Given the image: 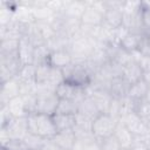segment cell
<instances>
[{
    "instance_id": "cell-1",
    "label": "cell",
    "mask_w": 150,
    "mask_h": 150,
    "mask_svg": "<svg viewBox=\"0 0 150 150\" xmlns=\"http://www.w3.org/2000/svg\"><path fill=\"white\" fill-rule=\"evenodd\" d=\"M107 9L105 1H90L87 2V7L83 11L80 22V33L87 35L93 28L100 27L103 23V14Z\"/></svg>"
},
{
    "instance_id": "cell-2",
    "label": "cell",
    "mask_w": 150,
    "mask_h": 150,
    "mask_svg": "<svg viewBox=\"0 0 150 150\" xmlns=\"http://www.w3.org/2000/svg\"><path fill=\"white\" fill-rule=\"evenodd\" d=\"M28 132L38 135L45 139H52L57 132L53 116L33 112L27 116Z\"/></svg>"
},
{
    "instance_id": "cell-3",
    "label": "cell",
    "mask_w": 150,
    "mask_h": 150,
    "mask_svg": "<svg viewBox=\"0 0 150 150\" xmlns=\"http://www.w3.org/2000/svg\"><path fill=\"white\" fill-rule=\"evenodd\" d=\"M62 73L64 81L82 88L88 87L93 80V71L87 66V61L73 62L71 64L62 69Z\"/></svg>"
},
{
    "instance_id": "cell-4",
    "label": "cell",
    "mask_w": 150,
    "mask_h": 150,
    "mask_svg": "<svg viewBox=\"0 0 150 150\" xmlns=\"http://www.w3.org/2000/svg\"><path fill=\"white\" fill-rule=\"evenodd\" d=\"M27 134V117H13L5 125L1 127V145L8 142L9 139H23Z\"/></svg>"
},
{
    "instance_id": "cell-5",
    "label": "cell",
    "mask_w": 150,
    "mask_h": 150,
    "mask_svg": "<svg viewBox=\"0 0 150 150\" xmlns=\"http://www.w3.org/2000/svg\"><path fill=\"white\" fill-rule=\"evenodd\" d=\"M118 121L108 114H100L91 122V134L96 141H101L114 135Z\"/></svg>"
},
{
    "instance_id": "cell-6",
    "label": "cell",
    "mask_w": 150,
    "mask_h": 150,
    "mask_svg": "<svg viewBox=\"0 0 150 150\" xmlns=\"http://www.w3.org/2000/svg\"><path fill=\"white\" fill-rule=\"evenodd\" d=\"M118 122H121L135 137L149 135L148 124H146L135 111L123 115V116L118 120Z\"/></svg>"
},
{
    "instance_id": "cell-7",
    "label": "cell",
    "mask_w": 150,
    "mask_h": 150,
    "mask_svg": "<svg viewBox=\"0 0 150 150\" xmlns=\"http://www.w3.org/2000/svg\"><path fill=\"white\" fill-rule=\"evenodd\" d=\"M59 102H60V98L56 96L55 93L40 94V95H38V98H36L35 112L53 116L56 112Z\"/></svg>"
},
{
    "instance_id": "cell-8",
    "label": "cell",
    "mask_w": 150,
    "mask_h": 150,
    "mask_svg": "<svg viewBox=\"0 0 150 150\" xmlns=\"http://www.w3.org/2000/svg\"><path fill=\"white\" fill-rule=\"evenodd\" d=\"M55 94L60 100H74L80 103V101L86 96V89L63 81L56 87Z\"/></svg>"
},
{
    "instance_id": "cell-9",
    "label": "cell",
    "mask_w": 150,
    "mask_h": 150,
    "mask_svg": "<svg viewBox=\"0 0 150 150\" xmlns=\"http://www.w3.org/2000/svg\"><path fill=\"white\" fill-rule=\"evenodd\" d=\"M74 62V59L69 52V49H56V50H52L48 59H47V63L55 69H64L66 67H68L69 64H71Z\"/></svg>"
},
{
    "instance_id": "cell-10",
    "label": "cell",
    "mask_w": 150,
    "mask_h": 150,
    "mask_svg": "<svg viewBox=\"0 0 150 150\" xmlns=\"http://www.w3.org/2000/svg\"><path fill=\"white\" fill-rule=\"evenodd\" d=\"M16 96H20V81L18 77L0 83V105L6 104Z\"/></svg>"
},
{
    "instance_id": "cell-11",
    "label": "cell",
    "mask_w": 150,
    "mask_h": 150,
    "mask_svg": "<svg viewBox=\"0 0 150 150\" xmlns=\"http://www.w3.org/2000/svg\"><path fill=\"white\" fill-rule=\"evenodd\" d=\"M50 141L56 146H59L61 150H73V148L77 141V137H76L74 129H70V130L57 131Z\"/></svg>"
},
{
    "instance_id": "cell-12",
    "label": "cell",
    "mask_w": 150,
    "mask_h": 150,
    "mask_svg": "<svg viewBox=\"0 0 150 150\" xmlns=\"http://www.w3.org/2000/svg\"><path fill=\"white\" fill-rule=\"evenodd\" d=\"M143 39H144V32L143 33H137V32H129L120 42H118V46L132 54V53H136L141 48V45L143 42Z\"/></svg>"
},
{
    "instance_id": "cell-13",
    "label": "cell",
    "mask_w": 150,
    "mask_h": 150,
    "mask_svg": "<svg viewBox=\"0 0 150 150\" xmlns=\"http://www.w3.org/2000/svg\"><path fill=\"white\" fill-rule=\"evenodd\" d=\"M143 69L141 67V64L137 61H131L129 63H127L125 66L122 67V74L121 77L130 86L139 80L143 79Z\"/></svg>"
},
{
    "instance_id": "cell-14",
    "label": "cell",
    "mask_w": 150,
    "mask_h": 150,
    "mask_svg": "<svg viewBox=\"0 0 150 150\" xmlns=\"http://www.w3.org/2000/svg\"><path fill=\"white\" fill-rule=\"evenodd\" d=\"M77 114H80V115H82V116H84V117H87V118L93 121L102 112L100 111V109H98L97 104L95 103V101L90 96L86 95L79 103V112Z\"/></svg>"
},
{
    "instance_id": "cell-15",
    "label": "cell",
    "mask_w": 150,
    "mask_h": 150,
    "mask_svg": "<svg viewBox=\"0 0 150 150\" xmlns=\"http://www.w3.org/2000/svg\"><path fill=\"white\" fill-rule=\"evenodd\" d=\"M34 49H35V46L30 41V39L28 36H23L20 40V46H19L18 55H19V59H20L22 64L33 63Z\"/></svg>"
},
{
    "instance_id": "cell-16",
    "label": "cell",
    "mask_w": 150,
    "mask_h": 150,
    "mask_svg": "<svg viewBox=\"0 0 150 150\" xmlns=\"http://www.w3.org/2000/svg\"><path fill=\"white\" fill-rule=\"evenodd\" d=\"M149 86L150 84L144 79H142V80H139V81H137V82H135V83H132V84L129 86L127 96L130 97L131 100H134L135 102L142 101L145 97V94L148 91Z\"/></svg>"
},
{
    "instance_id": "cell-17",
    "label": "cell",
    "mask_w": 150,
    "mask_h": 150,
    "mask_svg": "<svg viewBox=\"0 0 150 150\" xmlns=\"http://www.w3.org/2000/svg\"><path fill=\"white\" fill-rule=\"evenodd\" d=\"M53 121L55 123L57 131L70 130V129H74L76 125V115L55 114L53 115Z\"/></svg>"
},
{
    "instance_id": "cell-18",
    "label": "cell",
    "mask_w": 150,
    "mask_h": 150,
    "mask_svg": "<svg viewBox=\"0 0 150 150\" xmlns=\"http://www.w3.org/2000/svg\"><path fill=\"white\" fill-rule=\"evenodd\" d=\"M114 136L120 142L122 149H130L131 145H132V143H134V139H135V136L121 122L117 123V127L115 129Z\"/></svg>"
},
{
    "instance_id": "cell-19",
    "label": "cell",
    "mask_w": 150,
    "mask_h": 150,
    "mask_svg": "<svg viewBox=\"0 0 150 150\" xmlns=\"http://www.w3.org/2000/svg\"><path fill=\"white\" fill-rule=\"evenodd\" d=\"M128 89H129V84L121 77H114L110 81V84L108 87V91L112 97L116 98H122L124 96H127L128 94Z\"/></svg>"
},
{
    "instance_id": "cell-20",
    "label": "cell",
    "mask_w": 150,
    "mask_h": 150,
    "mask_svg": "<svg viewBox=\"0 0 150 150\" xmlns=\"http://www.w3.org/2000/svg\"><path fill=\"white\" fill-rule=\"evenodd\" d=\"M2 105H6L8 108L9 112L13 117H27L28 116V112H27V109L25 105V101L21 95L12 98L9 102H7L6 104H2Z\"/></svg>"
},
{
    "instance_id": "cell-21",
    "label": "cell",
    "mask_w": 150,
    "mask_h": 150,
    "mask_svg": "<svg viewBox=\"0 0 150 150\" xmlns=\"http://www.w3.org/2000/svg\"><path fill=\"white\" fill-rule=\"evenodd\" d=\"M35 71H36V66L34 63L22 64L16 77L19 79L20 82H35Z\"/></svg>"
},
{
    "instance_id": "cell-22",
    "label": "cell",
    "mask_w": 150,
    "mask_h": 150,
    "mask_svg": "<svg viewBox=\"0 0 150 150\" xmlns=\"http://www.w3.org/2000/svg\"><path fill=\"white\" fill-rule=\"evenodd\" d=\"M79 112V102L74 100H60L55 114L76 115Z\"/></svg>"
},
{
    "instance_id": "cell-23",
    "label": "cell",
    "mask_w": 150,
    "mask_h": 150,
    "mask_svg": "<svg viewBox=\"0 0 150 150\" xmlns=\"http://www.w3.org/2000/svg\"><path fill=\"white\" fill-rule=\"evenodd\" d=\"M50 52L52 50L47 43H42V45L36 46L34 49V55H33V63L35 66L40 64V63H46Z\"/></svg>"
},
{
    "instance_id": "cell-24",
    "label": "cell",
    "mask_w": 150,
    "mask_h": 150,
    "mask_svg": "<svg viewBox=\"0 0 150 150\" xmlns=\"http://www.w3.org/2000/svg\"><path fill=\"white\" fill-rule=\"evenodd\" d=\"M53 68L46 62L36 64V71H35V82L36 83H46L49 81L52 75Z\"/></svg>"
},
{
    "instance_id": "cell-25",
    "label": "cell",
    "mask_w": 150,
    "mask_h": 150,
    "mask_svg": "<svg viewBox=\"0 0 150 150\" xmlns=\"http://www.w3.org/2000/svg\"><path fill=\"white\" fill-rule=\"evenodd\" d=\"M26 144V146L28 148V150H40L42 148V145L48 141V139H45L38 135H34L32 132H28L25 138L22 139Z\"/></svg>"
},
{
    "instance_id": "cell-26",
    "label": "cell",
    "mask_w": 150,
    "mask_h": 150,
    "mask_svg": "<svg viewBox=\"0 0 150 150\" xmlns=\"http://www.w3.org/2000/svg\"><path fill=\"white\" fill-rule=\"evenodd\" d=\"M135 112L148 124V122H150V103L146 102L145 100L138 101L136 103V108H135Z\"/></svg>"
},
{
    "instance_id": "cell-27",
    "label": "cell",
    "mask_w": 150,
    "mask_h": 150,
    "mask_svg": "<svg viewBox=\"0 0 150 150\" xmlns=\"http://www.w3.org/2000/svg\"><path fill=\"white\" fill-rule=\"evenodd\" d=\"M98 142H100L101 150H122L120 142L117 141V138L114 135H111L107 138H103Z\"/></svg>"
},
{
    "instance_id": "cell-28",
    "label": "cell",
    "mask_w": 150,
    "mask_h": 150,
    "mask_svg": "<svg viewBox=\"0 0 150 150\" xmlns=\"http://www.w3.org/2000/svg\"><path fill=\"white\" fill-rule=\"evenodd\" d=\"M130 150H150V134L145 136L135 137Z\"/></svg>"
},
{
    "instance_id": "cell-29",
    "label": "cell",
    "mask_w": 150,
    "mask_h": 150,
    "mask_svg": "<svg viewBox=\"0 0 150 150\" xmlns=\"http://www.w3.org/2000/svg\"><path fill=\"white\" fill-rule=\"evenodd\" d=\"M107 114L117 121L120 120V117H121V100L120 98H116V97L111 98Z\"/></svg>"
},
{
    "instance_id": "cell-30",
    "label": "cell",
    "mask_w": 150,
    "mask_h": 150,
    "mask_svg": "<svg viewBox=\"0 0 150 150\" xmlns=\"http://www.w3.org/2000/svg\"><path fill=\"white\" fill-rule=\"evenodd\" d=\"M141 19L143 29L148 30L150 29V8H142L141 7Z\"/></svg>"
},
{
    "instance_id": "cell-31",
    "label": "cell",
    "mask_w": 150,
    "mask_h": 150,
    "mask_svg": "<svg viewBox=\"0 0 150 150\" xmlns=\"http://www.w3.org/2000/svg\"><path fill=\"white\" fill-rule=\"evenodd\" d=\"M137 62L141 64V67L143 69V73H149L150 71V56L141 55Z\"/></svg>"
},
{
    "instance_id": "cell-32",
    "label": "cell",
    "mask_w": 150,
    "mask_h": 150,
    "mask_svg": "<svg viewBox=\"0 0 150 150\" xmlns=\"http://www.w3.org/2000/svg\"><path fill=\"white\" fill-rule=\"evenodd\" d=\"M40 150H61L59 146H56L50 139H48L43 145H42V148L40 149Z\"/></svg>"
},
{
    "instance_id": "cell-33",
    "label": "cell",
    "mask_w": 150,
    "mask_h": 150,
    "mask_svg": "<svg viewBox=\"0 0 150 150\" xmlns=\"http://www.w3.org/2000/svg\"><path fill=\"white\" fill-rule=\"evenodd\" d=\"M84 150H101V146H100V142L98 141H93V142H90L87 146H86V149Z\"/></svg>"
},
{
    "instance_id": "cell-34",
    "label": "cell",
    "mask_w": 150,
    "mask_h": 150,
    "mask_svg": "<svg viewBox=\"0 0 150 150\" xmlns=\"http://www.w3.org/2000/svg\"><path fill=\"white\" fill-rule=\"evenodd\" d=\"M144 38H145V40H146L148 45L150 46V29H148V30H144Z\"/></svg>"
},
{
    "instance_id": "cell-35",
    "label": "cell",
    "mask_w": 150,
    "mask_h": 150,
    "mask_svg": "<svg viewBox=\"0 0 150 150\" xmlns=\"http://www.w3.org/2000/svg\"><path fill=\"white\" fill-rule=\"evenodd\" d=\"M144 100H145L146 102H149V103H150V86H149V88H148V91H146V94H145Z\"/></svg>"
},
{
    "instance_id": "cell-36",
    "label": "cell",
    "mask_w": 150,
    "mask_h": 150,
    "mask_svg": "<svg viewBox=\"0 0 150 150\" xmlns=\"http://www.w3.org/2000/svg\"><path fill=\"white\" fill-rule=\"evenodd\" d=\"M122 150H130V149H122Z\"/></svg>"
}]
</instances>
